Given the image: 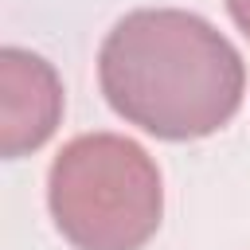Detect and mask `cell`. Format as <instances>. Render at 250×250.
Here are the masks:
<instances>
[{"label":"cell","instance_id":"cell-1","mask_svg":"<svg viewBox=\"0 0 250 250\" xmlns=\"http://www.w3.org/2000/svg\"><path fill=\"white\" fill-rule=\"evenodd\" d=\"M105 102L160 141H195L223 129L246 90L238 47L184 8H137L98 51Z\"/></svg>","mask_w":250,"mask_h":250},{"label":"cell","instance_id":"cell-4","mask_svg":"<svg viewBox=\"0 0 250 250\" xmlns=\"http://www.w3.org/2000/svg\"><path fill=\"white\" fill-rule=\"evenodd\" d=\"M227 12H230V20L250 35V0H227Z\"/></svg>","mask_w":250,"mask_h":250},{"label":"cell","instance_id":"cell-2","mask_svg":"<svg viewBox=\"0 0 250 250\" xmlns=\"http://www.w3.org/2000/svg\"><path fill=\"white\" fill-rule=\"evenodd\" d=\"M47 207L74 250H141L164 215L160 168L121 133H82L51 164Z\"/></svg>","mask_w":250,"mask_h":250},{"label":"cell","instance_id":"cell-3","mask_svg":"<svg viewBox=\"0 0 250 250\" xmlns=\"http://www.w3.org/2000/svg\"><path fill=\"white\" fill-rule=\"evenodd\" d=\"M62 121V82L55 66L23 47L0 51V156L16 160L51 141Z\"/></svg>","mask_w":250,"mask_h":250}]
</instances>
